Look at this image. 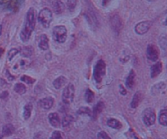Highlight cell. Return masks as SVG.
<instances>
[{
    "label": "cell",
    "mask_w": 167,
    "mask_h": 139,
    "mask_svg": "<svg viewBox=\"0 0 167 139\" xmlns=\"http://www.w3.org/2000/svg\"><path fill=\"white\" fill-rule=\"evenodd\" d=\"M74 92H75V89H74V84H70L65 88L63 93H62V100L64 103L70 104L73 102L74 98Z\"/></svg>",
    "instance_id": "obj_6"
},
{
    "label": "cell",
    "mask_w": 167,
    "mask_h": 139,
    "mask_svg": "<svg viewBox=\"0 0 167 139\" xmlns=\"http://www.w3.org/2000/svg\"><path fill=\"white\" fill-rule=\"evenodd\" d=\"M165 89V84L164 82H160L156 84L152 88L151 92H152V95H157L161 92H162L164 89Z\"/></svg>",
    "instance_id": "obj_19"
},
{
    "label": "cell",
    "mask_w": 167,
    "mask_h": 139,
    "mask_svg": "<svg viewBox=\"0 0 167 139\" xmlns=\"http://www.w3.org/2000/svg\"><path fill=\"white\" fill-rule=\"evenodd\" d=\"M159 44L161 48L166 49L167 48V36L165 35H162L159 39Z\"/></svg>",
    "instance_id": "obj_29"
},
{
    "label": "cell",
    "mask_w": 167,
    "mask_h": 139,
    "mask_svg": "<svg viewBox=\"0 0 167 139\" xmlns=\"http://www.w3.org/2000/svg\"><path fill=\"white\" fill-rule=\"evenodd\" d=\"M38 47L43 51L47 50L49 48V39L46 35H40L38 39Z\"/></svg>",
    "instance_id": "obj_13"
},
{
    "label": "cell",
    "mask_w": 167,
    "mask_h": 139,
    "mask_svg": "<svg viewBox=\"0 0 167 139\" xmlns=\"http://www.w3.org/2000/svg\"><path fill=\"white\" fill-rule=\"evenodd\" d=\"M147 57L150 61H156L159 58V50L154 44H149L147 48Z\"/></svg>",
    "instance_id": "obj_10"
},
{
    "label": "cell",
    "mask_w": 167,
    "mask_h": 139,
    "mask_svg": "<svg viewBox=\"0 0 167 139\" xmlns=\"http://www.w3.org/2000/svg\"><path fill=\"white\" fill-rule=\"evenodd\" d=\"M85 17H86V19L87 20L88 24L92 28H97L98 26H99V20H98L96 12H95V10L92 7H88L87 12L85 14Z\"/></svg>",
    "instance_id": "obj_7"
},
{
    "label": "cell",
    "mask_w": 167,
    "mask_h": 139,
    "mask_svg": "<svg viewBox=\"0 0 167 139\" xmlns=\"http://www.w3.org/2000/svg\"><path fill=\"white\" fill-rule=\"evenodd\" d=\"M98 139H110V138H109V137L108 136V134H107L105 132L101 131V132H100L99 134H98Z\"/></svg>",
    "instance_id": "obj_36"
},
{
    "label": "cell",
    "mask_w": 167,
    "mask_h": 139,
    "mask_svg": "<svg viewBox=\"0 0 167 139\" xmlns=\"http://www.w3.org/2000/svg\"><path fill=\"white\" fill-rule=\"evenodd\" d=\"M161 71H162V63L158 61L153 65H152L151 70H150V75L152 78H156V76H158L161 74Z\"/></svg>",
    "instance_id": "obj_12"
},
{
    "label": "cell",
    "mask_w": 167,
    "mask_h": 139,
    "mask_svg": "<svg viewBox=\"0 0 167 139\" xmlns=\"http://www.w3.org/2000/svg\"><path fill=\"white\" fill-rule=\"evenodd\" d=\"M73 121H74V117H73L72 115H65V117L63 118V120H62V126H63L64 128L70 126Z\"/></svg>",
    "instance_id": "obj_27"
},
{
    "label": "cell",
    "mask_w": 167,
    "mask_h": 139,
    "mask_svg": "<svg viewBox=\"0 0 167 139\" xmlns=\"http://www.w3.org/2000/svg\"><path fill=\"white\" fill-rule=\"evenodd\" d=\"M2 53H3V49H2V48H0V57L2 56Z\"/></svg>",
    "instance_id": "obj_43"
},
{
    "label": "cell",
    "mask_w": 167,
    "mask_h": 139,
    "mask_svg": "<svg viewBox=\"0 0 167 139\" xmlns=\"http://www.w3.org/2000/svg\"><path fill=\"white\" fill-rule=\"evenodd\" d=\"M53 38L60 44H63L67 39V29L64 26H55L52 31Z\"/></svg>",
    "instance_id": "obj_3"
},
{
    "label": "cell",
    "mask_w": 167,
    "mask_h": 139,
    "mask_svg": "<svg viewBox=\"0 0 167 139\" xmlns=\"http://www.w3.org/2000/svg\"><path fill=\"white\" fill-rule=\"evenodd\" d=\"M33 48L29 47V46H26L25 48H23L20 51L21 56L25 57H30L33 54Z\"/></svg>",
    "instance_id": "obj_26"
},
{
    "label": "cell",
    "mask_w": 167,
    "mask_h": 139,
    "mask_svg": "<svg viewBox=\"0 0 167 139\" xmlns=\"http://www.w3.org/2000/svg\"><path fill=\"white\" fill-rule=\"evenodd\" d=\"M18 52H19L18 49H16V48H11V50L8 52V54H7V58H8L9 61H11V59L15 57Z\"/></svg>",
    "instance_id": "obj_33"
},
{
    "label": "cell",
    "mask_w": 167,
    "mask_h": 139,
    "mask_svg": "<svg viewBox=\"0 0 167 139\" xmlns=\"http://www.w3.org/2000/svg\"><path fill=\"white\" fill-rule=\"evenodd\" d=\"M14 91L16 93L22 95V94H25L26 93V87L23 84L18 83V84H16V85L14 86Z\"/></svg>",
    "instance_id": "obj_24"
},
{
    "label": "cell",
    "mask_w": 167,
    "mask_h": 139,
    "mask_svg": "<svg viewBox=\"0 0 167 139\" xmlns=\"http://www.w3.org/2000/svg\"><path fill=\"white\" fill-rule=\"evenodd\" d=\"M143 121L146 126H152L156 121V114L153 109L147 108L143 112Z\"/></svg>",
    "instance_id": "obj_5"
},
{
    "label": "cell",
    "mask_w": 167,
    "mask_h": 139,
    "mask_svg": "<svg viewBox=\"0 0 167 139\" xmlns=\"http://www.w3.org/2000/svg\"><path fill=\"white\" fill-rule=\"evenodd\" d=\"M107 124L109 125L110 128H114V129H120L122 127V123L119 120H116V119H109L107 122Z\"/></svg>",
    "instance_id": "obj_23"
},
{
    "label": "cell",
    "mask_w": 167,
    "mask_h": 139,
    "mask_svg": "<svg viewBox=\"0 0 167 139\" xmlns=\"http://www.w3.org/2000/svg\"><path fill=\"white\" fill-rule=\"evenodd\" d=\"M33 106L32 104H27L24 107V113H23V116H24L25 120H29L31 115V112H32Z\"/></svg>",
    "instance_id": "obj_25"
},
{
    "label": "cell",
    "mask_w": 167,
    "mask_h": 139,
    "mask_svg": "<svg viewBox=\"0 0 167 139\" xmlns=\"http://www.w3.org/2000/svg\"><path fill=\"white\" fill-rule=\"evenodd\" d=\"M4 84H6V82H5L2 79L0 78V85H1V86H3Z\"/></svg>",
    "instance_id": "obj_41"
},
{
    "label": "cell",
    "mask_w": 167,
    "mask_h": 139,
    "mask_svg": "<svg viewBox=\"0 0 167 139\" xmlns=\"http://www.w3.org/2000/svg\"><path fill=\"white\" fill-rule=\"evenodd\" d=\"M35 24H36V13H35L34 9L31 7L27 12L25 24L20 35V37L21 39L22 42L25 43V42H28L29 39H30L31 34H32L33 31L34 30Z\"/></svg>",
    "instance_id": "obj_1"
},
{
    "label": "cell",
    "mask_w": 167,
    "mask_h": 139,
    "mask_svg": "<svg viewBox=\"0 0 167 139\" xmlns=\"http://www.w3.org/2000/svg\"><path fill=\"white\" fill-rule=\"evenodd\" d=\"M109 22H110L111 28L113 32L117 35H119L122 28V21L120 16L118 14H113V16H111Z\"/></svg>",
    "instance_id": "obj_8"
},
{
    "label": "cell",
    "mask_w": 167,
    "mask_h": 139,
    "mask_svg": "<svg viewBox=\"0 0 167 139\" xmlns=\"http://www.w3.org/2000/svg\"><path fill=\"white\" fill-rule=\"evenodd\" d=\"M8 92L7 91H4L2 92L1 95H0V99H6V98H8Z\"/></svg>",
    "instance_id": "obj_38"
},
{
    "label": "cell",
    "mask_w": 167,
    "mask_h": 139,
    "mask_svg": "<svg viewBox=\"0 0 167 139\" xmlns=\"http://www.w3.org/2000/svg\"><path fill=\"white\" fill-rule=\"evenodd\" d=\"M148 1H154V0H148Z\"/></svg>",
    "instance_id": "obj_46"
},
{
    "label": "cell",
    "mask_w": 167,
    "mask_h": 139,
    "mask_svg": "<svg viewBox=\"0 0 167 139\" xmlns=\"http://www.w3.org/2000/svg\"><path fill=\"white\" fill-rule=\"evenodd\" d=\"M38 104L39 107L44 109V110H49V109H51L53 107L54 99L52 97H47V98L41 99L38 102Z\"/></svg>",
    "instance_id": "obj_11"
},
{
    "label": "cell",
    "mask_w": 167,
    "mask_h": 139,
    "mask_svg": "<svg viewBox=\"0 0 167 139\" xmlns=\"http://www.w3.org/2000/svg\"><path fill=\"white\" fill-rule=\"evenodd\" d=\"M48 120H49L50 124L55 128H58L60 126V124H61L60 118H59L58 114L56 113V112L51 113L50 115H48Z\"/></svg>",
    "instance_id": "obj_16"
},
{
    "label": "cell",
    "mask_w": 167,
    "mask_h": 139,
    "mask_svg": "<svg viewBox=\"0 0 167 139\" xmlns=\"http://www.w3.org/2000/svg\"><path fill=\"white\" fill-rule=\"evenodd\" d=\"M20 79H21L22 82L25 83L27 84H34L35 82L34 79L31 78V77H29L28 75H23L20 78Z\"/></svg>",
    "instance_id": "obj_31"
},
{
    "label": "cell",
    "mask_w": 167,
    "mask_h": 139,
    "mask_svg": "<svg viewBox=\"0 0 167 139\" xmlns=\"http://www.w3.org/2000/svg\"><path fill=\"white\" fill-rule=\"evenodd\" d=\"M11 2V0H2L1 3H2V4H8V3H10Z\"/></svg>",
    "instance_id": "obj_40"
},
{
    "label": "cell",
    "mask_w": 167,
    "mask_h": 139,
    "mask_svg": "<svg viewBox=\"0 0 167 139\" xmlns=\"http://www.w3.org/2000/svg\"><path fill=\"white\" fill-rule=\"evenodd\" d=\"M53 10L56 14H61L65 10V5L61 0H56L53 3Z\"/></svg>",
    "instance_id": "obj_20"
},
{
    "label": "cell",
    "mask_w": 167,
    "mask_h": 139,
    "mask_svg": "<svg viewBox=\"0 0 167 139\" xmlns=\"http://www.w3.org/2000/svg\"><path fill=\"white\" fill-rule=\"evenodd\" d=\"M77 113L78 114V115H83V114H86V115H91V110H90L88 107H81L79 110L78 111V112Z\"/></svg>",
    "instance_id": "obj_32"
},
{
    "label": "cell",
    "mask_w": 167,
    "mask_h": 139,
    "mask_svg": "<svg viewBox=\"0 0 167 139\" xmlns=\"http://www.w3.org/2000/svg\"><path fill=\"white\" fill-rule=\"evenodd\" d=\"M165 25L167 26V17H166V19H165Z\"/></svg>",
    "instance_id": "obj_44"
},
{
    "label": "cell",
    "mask_w": 167,
    "mask_h": 139,
    "mask_svg": "<svg viewBox=\"0 0 167 139\" xmlns=\"http://www.w3.org/2000/svg\"><path fill=\"white\" fill-rule=\"evenodd\" d=\"M151 26H152V22H149V21H143V22H139L135 26V31L137 35H144V34H146L149 31Z\"/></svg>",
    "instance_id": "obj_9"
},
{
    "label": "cell",
    "mask_w": 167,
    "mask_h": 139,
    "mask_svg": "<svg viewBox=\"0 0 167 139\" xmlns=\"http://www.w3.org/2000/svg\"><path fill=\"white\" fill-rule=\"evenodd\" d=\"M67 84V78L65 76H59L53 82V86L56 89H61Z\"/></svg>",
    "instance_id": "obj_15"
},
{
    "label": "cell",
    "mask_w": 167,
    "mask_h": 139,
    "mask_svg": "<svg viewBox=\"0 0 167 139\" xmlns=\"http://www.w3.org/2000/svg\"><path fill=\"white\" fill-rule=\"evenodd\" d=\"M14 132H15V127L11 124H5L2 128V135L3 136H10V135L13 134Z\"/></svg>",
    "instance_id": "obj_22"
},
{
    "label": "cell",
    "mask_w": 167,
    "mask_h": 139,
    "mask_svg": "<svg viewBox=\"0 0 167 139\" xmlns=\"http://www.w3.org/2000/svg\"><path fill=\"white\" fill-rule=\"evenodd\" d=\"M119 91H120V93L122 94V95L125 96L126 95V93H127V92H126V90L125 89V88L122 86V85L120 84L119 85Z\"/></svg>",
    "instance_id": "obj_37"
},
{
    "label": "cell",
    "mask_w": 167,
    "mask_h": 139,
    "mask_svg": "<svg viewBox=\"0 0 167 139\" xmlns=\"http://www.w3.org/2000/svg\"><path fill=\"white\" fill-rule=\"evenodd\" d=\"M135 73L134 70H130V74L127 76L126 80V85L128 89H132L135 85Z\"/></svg>",
    "instance_id": "obj_18"
},
{
    "label": "cell",
    "mask_w": 167,
    "mask_h": 139,
    "mask_svg": "<svg viewBox=\"0 0 167 139\" xmlns=\"http://www.w3.org/2000/svg\"><path fill=\"white\" fill-rule=\"evenodd\" d=\"M50 139H63V136L60 131H54L52 133Z\"/></svg>",
    "instance_id": "obj_34"
},
{
    "label": "cell",
    "mask_w": 167,
    "mask_h": 139,
    "mask_svg": "<svg viewBox=\"0 0 167 139\" xmlns=\"http://www.w3.org/2000/svg\"><path fill=\"white\" fill-rule=\"evenodd\" d=\"M34 139H47V136L43 132H38L36 133L34 136Z\"/></svg>",
    "instance_id": "obj_35"
},
{
    "label": "cell",
    "mask_w": 167,
    "mask_h": 139,
    "mask_svg": "<svg viewBox=\"0 0 167 139\" xmlns=\"http://www.w3.org/2000/svg\"><path fill=\"white\" fill-rule=\"evenodd\" d=\"M6 75L7 77L8 78L9 80H13V79H14V77L11 76V74H10V73H9V71H7V70H6Z\"/></svg>",
    "instance_id": "obj_39"
},
{
    "label": "cell",
    "mask_w": 167,
    "mask_h": 139,
    "mask_svg": "<svg viewBox=\"0 0 167 139\" xmlns=\"http://www.w3.org/2000/svg\"><path fill=\"white\" fill-rule=\"evenodd\" d=\"M105 70H106L105 62L103 60H99L95 65L93 72L94 79H95L96 83L101 82L103 77L105 74Z\"/></svg>",
    "instance_id": "obj_4"
},
{
    "label": "cell",
    "mask_w": 167,
    "mask_h": 139,
    "mask_svg": "<svg viewBox=\"0 0 167 139\" xmlns=\"http://www.w3.org/2000/svg\"><path fill=\"white\" fill-rule=\"evenodd\" d=\"M2 138V135H0V139Z\"/></svg>",
    "instance_id": "obj_45"
},
{
    "label": "cell",
    "mask_w": 167,
    "mask_h": 139,
    "mask_svg": "<svg viewBox=\"0 0 167 139\" xmlns=\"http://www.w3.org/2000/svg\"><path fill=\"white\" fill-rule=\"evenodd\" d=\"M94 98H95V94L91 89H87L86 91V93H85V100L86 102H88V103H91V102H93Z\"/></svg>",
    "instance_id": "obj_28"
},
{
    "label": "cell",
    "mask_w": 167,
    "mask_h": 139,
    "mask_svg": "<svg viewBox=\"0 0 167 139\" xmlns=\"http://www.w3.org/2000/svg\"><path fill=\"white\" fill-rule=\"evenodd\" d=\"M38 22L45 28H48L50 26L51 22L52 21V12L49 8H43L39 12L38 17Z\"/></svg>",
    "instance_id": "obj_2"
},
{
    "label": "cell",
    "mask_w": 167,
    "mask_h": 139,
    "mask_svg": "<svg viewBox=\"0 0 167 139\" xmlns=\"http://www.w3.org/2000/svg\"><path fill=\"white\" fill-rule=\"evenodd\" d=\"M16 139H18V138H16Z\"/></svg>",
    "instance_id": "obj_47"
},
{
    "label": "cell",
    "mask_w": 167,
    "mask_h": 139,
    "mask_svg": "<svg viewBox=\"0 0 167 139\" xmlns=\"http://www.w3.org/2000/svg\"><path fill=\"white\" fill-rule=\"evenodd\" d=\"M158 121L162 126H167V109L161 110L159 113Z\"/></svg>",
    "instance_id": "obj_21"
},
{
    "label": "cell",
    "mask_w": 167,
    "mask_h": 139,
    "mask_svg": "<svg viewBox=\"0 0 167 139\" xmlns=\"http://www.w3.org/2000/svg\"><path fill=\"white\" fill-rule=\"evenodd\" d=\"M110 0H103V2H102V4L104 5V6H105V5H107V3L109 2Z\"/></svg>",
    "instance_id": "obj_42"
},
{
    "label": "cell",
    "mask_w": 167,
    "mask_h": 139,
    "mask_svg": "<svg viewBox=\"0 0 167 139\" xmlns=\"http://www.w3.org/2000/svg\"><path fill=\"white\" fill-rule=\"evenodd\" d=\"M104 107V102H98L97 104H96V106H95V107H94L93 111H92V115H91L92 118H93V119H96L98 115L101 113V111H103Z\"/></svg>",
    "instance_id": "obj_17"
},
{
    "label": "cell",
    "mask_w": 167,
    "mask_h": 139,
    "mask_svg": "<svg viewBox=\"0 0 167 139\" xmlns=\"http://www.w3.org/2000/svg\"><path fill=\"white\" fill-rule=\"evenodd\" d=\"M78 0H67V7L70 12H73L77 6Z\"/></svg>",
    "instance_id": "obj_30"
},
{
    "label": "cell",
    "mask_w": 167,
    "mask_h": 139,
    "mask_svg": "<svg viewBox=\"0 0 167 139\" xmlns=\"http://www.w3.org/2000/svg\"><path fill=\"white\" fill-rule=\"evenodd\" d=\"M142 99H143V95H142L141 92H136V93L134 94V96H133L132 100H131V102H130V107H131V108L135 109L136 107H139V103L141 102Z\"/></svg>",
    "instance_id": "obj_14"
}]
</instances>
